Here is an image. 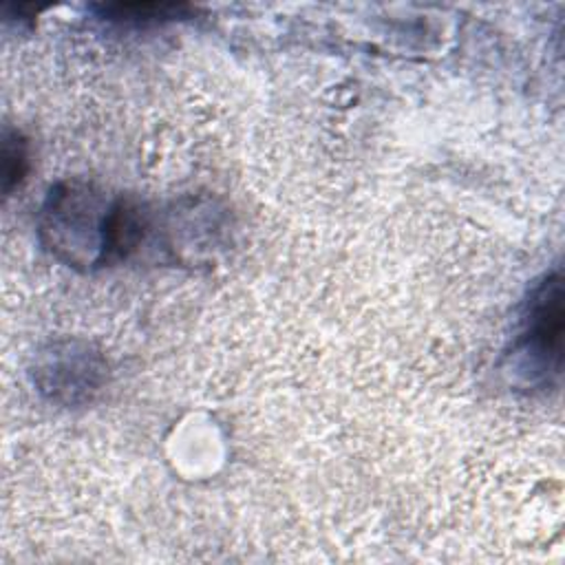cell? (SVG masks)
<instances>
[{
    "label": "cell",
    "mask_w": 565,
    "mask_h": 565,
    "mask_svg": "<svg viewBox=\"0 0 565 565\" xmlns=\"http://www.w3.org/2000/svg\"><path fill=\"white\" fill-rule=\"evenodd\" d=\"M561 333H563V287L558 276H550L532 296L525 331L514 355L530 362L536 375L547 377L561 371Z\"/></svg>",
    "instance_id": "1"
},
{
    "label": "cell",
    "mask_w": 565,
    "mask_h": 565,
    "mask_svg": "<svg viewBox=\"0 0 565 565\" xmlns=\"http://www.w3.org/2000/svg\"><path fill=\"white\" fill-rule=\"evenodd\" d=\"M99 11V18H108L113 22H126V24H148V22H161V20H174L185 18L188 7L185 4H172V2H126V4H102L95 7Z\"/></svg>",
    "instance_id": "2"
},
{
    "label": "cell",
    "mask_w": 565,
    "mask_h": 565,
    "mask_svg": "<svg viewBox=\"0 0 565 565\" xmlns=\"http://www.w3.org/2000/svg\"><path fill=\"white\" fill-rule=\"evenodd\" d=\"M4 190L11 188V183L20 181L22 174H24V163H26V154H24V148H22V141L15 137L13 139H7L4 141Z\"/></svg>",
    "instance_id": "3"
}]
</instances>
